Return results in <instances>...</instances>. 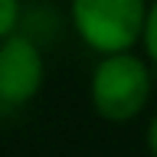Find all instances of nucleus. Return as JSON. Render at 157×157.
<instances>
[{
	"instance_id": "obj_6",
	"label": "nucleus",
	"mask_w": 157,
	"mask_h": 157,
	"mask_svg": "<svg viewBox=\"0 0 157 157\" xmlns=\"http://www.w3.org/2000/svg\"><path fill=\"white\" fill-rule=\"evenodd\" d=\"M144 144H147V151H151V157H157V111L151 115V121H147V131H144Z\"/></svg>"
},
{
	"instance_id": "obj_1",
	"label": "nucleus",
	"mask_w": 157,
	"mask_h": 157,
	"mask_svg": "<svg viewBox=\"0 0 157 157\" xmlns=\"http://www.w3.org/2000/svg\"><path fill=\"white\" fill-rule=\"evenodd\" d=\"M154 98V66L144 52L98 56L88 72V105L108 124H131Z\"/></svg>"
},
{
	"instance_id": "obj_2",
	"label": "nucleus",
	"mask_w": 157,
	"mask_h": 157,
	"mask_svg": "<svg viewBox=\"0 0 157 157\" xmlns=\"http://www.w3.org/2000/svg\"><path fill=\"white\" fill-rule=\"evenodd\" d=\"M151 0H69V26L95 56L141 46Z\"/></svg>"
},
{
	"instance_id": "obj_4",
	"label": "nucleus",
	"mask_w": 157,
	"mask_h": 157,
	"mask_svg": "<svg viewBox=\"0 0 157 157\" xmlns=\"http://www.w3.org/2000/svg\"><path fill=\"white\" fill-rule=\"evenodd\" d=\"M137 49L157 69V0H151V7H147V20H144V33H141V46Z\"/></svg>"
},
{
	"instance_id": "obj_3",
	"label": "nucleus",
	"mask_w": 157,
	"mask_h": 157,
	"mask_svg": "<svg viewBox=\"0 0 157 157\" xmlns=\"http://www.w3.org/2000/svg\"><path fill=\"white\" fill-rule=\"evenodd\" d=\"M46 85V52L36 39L17 29L0 39V111H23Z\"/></svg>"
},
{
	"instance_id": "obj_5",
	"label": "nucleus",
	"mask_w": 157,
	"mask_h": 157,
	"mask_svg": "<svg viewBox=\"0 0 157 157\" xmlns=\"http://www.w3.org/2000/svg\"><path fill=\"white\" fill-rule=\"evenodd\" d=\"M23 23V0H0V39L13 36Z\"/></svg>"
}]
</instances>
